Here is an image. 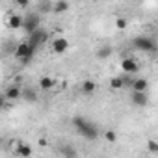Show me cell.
I'll return each instance as SVG.
<instances>
[{
  "label": "cell",
  "instance_id": "e0dca14e",
  "mask_svg": "<svg viewBox=\"0 0 158 158\" xmlns=\"http://www.w3.org/2000/svg\"><path fill=\"white\" fill-rule=\"evenodd\" d=\"M60 151H61V154H63L65 158H76V151H74L71 145H65V147H61Z\"/></svg>",
  "mask_w": 158,
  "mask_h": 158
},
{
  "label": "cell",
  "instance_id": "ffe728a7",
  "mask_svg": "<svg viewBox=\"0 0 158 158\" xmlns=\"http://www.w3.org/2000/svg\"><path fill=\"white\" fill-rule=\"evenodd\" d=\"M104 139L110 141V143L117 141V134H115V130H106V132H104Z\"/></svg>",
  "mask_w": 158,
  "mask_h": 158
},
{
  "label": "cell",
  "instance_id": "ac0fdd59",
  "mask_svg": "<svg viewBox=\"0 0 158 158\" xmlns=\"http://www.w3.org/2000/svg\"><path fill=\"white\" fill-rule=\"evenodd\" d=\"M67 10H69V2H65V0H60V2L54 4V11H56V13H63V11H67Z\"/></svg>",
  "mask_w": 158,
  "mask_h": 158
},
{
  "label": "cell",
  "instance_id": "8fae6325",
  "mask_svg": "<svg viewBox=\"0 0 158 158\" xmlns=\"http://www.w3.org/2000/svg\"><path fill=\"white\" fill-rule=\"evenodd\" d=\"M23 23H24V17L23 15H11L10 21H8V26L11 30H19V28H23Z\"/></svg>",
  "mask_w": 158,
  "mask_h": 158
},
{
  "label": "cell",
  "instance_id": "8992f818",
  "mask_svg": "<svg viewBox=\"0 0 158 158\" xmlns=\"http://www.w3.org/2000/svg\"><path fill=\"white\" fill-rule=\"evenodd\" d=\"M121 69H123L125 74H134V73H138V63H136L134 58H123L121 60Z\"/></svg>",
  "mask_w": 158,
  "mask_h": 158
},
{
  "label": "cell",
  "instance_id": "7402d4cb",
  "mask_svg": "<svg viewBox=\"0 0 158 158\" xmlns=\"http://www.w3.org/2000/svg\"><path fill=\"white\" fill-rule=\"evenodd\" d=\"M115 26H117L119 30H125V28H127V19H123V17H119V19L115 21Z\"/></svg>",
  "mask_w": 158,
  "mask_h": 158
},
{
  "label": "cell",
  "instance_id": "30bf717a",
  "mask_svg": "<svg viewBox=\"0 0 158 158\" xmlns=\"http://www.w3.org/2000/svg\"><path fill=\"white\" fill-rule=\"evenodd\" d=\"M147 89H149V82L145 80V78H136L134 86H132V91H136V93H147Z\"/></svg>",
  "mask_w": 158,
  "mask_h": 158
},
{
  "label": "cell",
  "instance_id": "9c48e42d",
  "mask_svg": "<svg viewBox=\"0 0 158 158\" xmlns=\"http://www.w3.org/2000/svg\"><path fill=\"white\" fill-rule=\"evenodd\" d=\"M4 97L10 99V101H17V99L23 97V89H21L19 86H10V88L6 89V95H4Z\"/></svg>",
  "mask_w": 158,
  "mask_h": 158
},
{
  "label": "cell",
  "instance_id": "3957f363",
  "mask_svg": "<svg viewBox=\"0 0 158 158\" xmlns=\"http://www.w3.org/2000/svg\"><path fill=\"white\" fill-rule=\"evenodd\" d=\"M34 50H35V48H32L28 41H23V43H19L17 48H15V58L23 60V61H30L32 56H34Z\"/></svg>",
  "mask_w": 158,
  "mask_h": 158
},
{
  "label": "cell",
  "instance_id": "5bb4252c",
  "mask_svg": "<svg viewBox=\"0 0 158 158\" xmlns=\"http://www.w3.org/2000/svg\"><path fill=\"white\" fill-rule=\"evenodd\" d=\"M95 89H97V84H95L93 80H86V82L82 84V93H86V95H91Z\"/></svg>",
  "mask_w": 158,
  "mask_h": 158
},
{
  "label": "cell",
  "instance_id": "7a4b0ae2",
  "mask_svg": "<svg viewBox=\"0 0 158 158\" xmlns=\"http://www.w3.org/2000/svg\"><path fill=\"white\" fill-rule=\"evenodd\" d=\"M39 24H41V19H39V15H37V13H28V15H24L23 28H24L30 35H32L34 32L41 30V28H39Z\"/></svg>",
  "mask_w": 158,
  "mask_h": 158
},
{
  "label": "cell",
  "instance_id": "6da1fadb",
  "mask_svg": "<svg viewBox=\"0 0 158 158\" xmlns=\"http://www.w3.org/2000/svg\"><path fill=\"white\" fill-rule=\"evenodd\" d=\"M73 125H74V128L78 130V134L84 136V138H88V139H95V138L99 136L97 127H95L93 123H89L88 119H84V117H74V119H73Z\"/></svg>",
  "mask_w": 158,
  "mask_h": 158
},
{
  "label": "cell",
  "instance_id": "7c38bea8",
  "mask_svg": "<svg viewBox=\"0 0 158 158\" xmlns=\"http://www.w3.org/2000/svg\"><path fill=\"white\" fill-rule=\"evenodd\" d=\"M15 152H17L21 158H30V156H32V147L26 145V143H19V145L15 147Z\"/></svg>",
  "mask_w": 158,
  "mask_h": 158
},
{
  "label": "cell",
  "instance_id": "277c9868",
  "mask_svg": "<svg viewBox=\"0 0 158 158\" xmlns=\"http://www.w3.org/2000/svg\"><path fill=\"white\" fill-rule=\"evenodd\" d=\"M132 43H134V48L143 50V52H154V50H156L154 41H152V39H149V37H136Z\"/></svg>",
  "mask_w": 158,
  "mask_h": 158
},
{
  "label": "cell",
  "instance_id": "9a60e30c",
  "mask_svg": "<svg viewBox=\"0 0 158 158\" xmlns=\"http://www.w3.org/2000/svg\"><path fill=\"white\" fill-rule=\"evenodd\" d=\"M112 52H114V48H112L110 45H104V47H101V48L97 50V58H99V60H102V58H108Z\"/></svg>",
  "mask_w": 158,
  "mask_h": 158
},
{
  "label": "cell",
  "instance_id": "4fadbf2b",
  "mask_svg": "<svg viewBox=\"0 0 158 158\" xmlns=\"http://www.w3.org/2000/svg\"><path fill=\"white\" fill-rule=\"evenodd\" d=\"M110 88L112 89H123L125 88V82H123V76L119 74V76H114L112 80H110Z\"/></svg>",
  "mask_w": 158,
  "mask_h": 158
},
{
  "label": "cell",
  "instance_id": "5b68a950",
  "mask_svg": "<svg viewBox=\"0 0 158 158\" xmlns=\"http://www.w3.org/2000/svg\"><path fill=\"white\" fill-rule=\"evenodd\" d=\"M47 32L45 30H37V32H34L32 35H30V39H28V43H30V47L32 48H37L39 45H43L45 41H47Z\"/></svg>",
  "mask_w": 158,
  "mask_h": 158
},
{
  "label": "cell",
  "instance_id": "d6986e66",
  "mask_svg": "<svg viewBox=\"0 0 158 158\" xmlns=\"http://www.w3.org/2000/svg\"><path fill=\"white\" fill-rule=\"evenodd\" d=\"M23 97H24L28 102H35V101H37V93H35V91H32V89H26V91L23 93Z\"/></svg>",
  "mask_w": 158,
  "mask_h": 158
},
{
  "label": "cell",
  "instance_id": "ba28073f",
  "mask_svg": "<svg viewBox=\"0 0 158 158\" xmlns=\"http://www.w3.org/2000/svg\"><path fill=\"white\" fill-rule=\"evenodd\" d=\"M67 48H69V41H67L65 37H56V39L52 41V50H54L56 54H63Z\"/></svg>",
  "mask_w": 158,
  "mask_h": 158
},
{
  "label": "cell",
  "instance_id": "52a82bcc",
  "mask_svg": "<svg viewBox=\"0 0 158 158\" xmlns=\"http://www.w3.org/2000/svg\"><path fill=\"white\" fill-rule=\"evenodd\" d=\"M130 101H132L134 106L143 108V106L149 104V95H147V93H136V91H132V93H130Z\"/></svg>",
  "mask_w": 158,
  "mask_h": 158
},
{
  "label": "cell",
  "instance_id": "44dd1931",
  "mask_svg": "<svg viewBox=\"0 0 158 158\" xmlns=\"http://www.w3.org/2000/svg\"><path fill=\"white\" fill-rule=\"evenodd\" d=\"M121 76H123L125 88H130V89H132V86H134V80H136V78H132V76H128V74H121Z\"/></svg>",
  "mask_w": 158,
  "mask_h": 158
},
{
  "label": "cell",
  "instance_id": "603a6c76",
  "mask_svg": "<svg viewBox=\"0 0 158 158\" xmlns=\"http://www.w3.org/2000/svg\"><path fill=\"white\" fill-rule=\"evenodd\" d=\"M147 147H149V151H151V152H158V143H156V141L149 139V141H147Z\"/></svg>",
  "mask_w": 158,
  "mask_h": 158
},
{
  "label": "cell",
  "instance_id": "d4e9b609",
  "mask_svg": "<svg viewBox=\"0 0 158 158\" xmlns=\"http://www.w3.org/2000/svg\"><path fill=\"white\" fill-rule=\"evenodd\" d=\"M39 145H41V147H47V139H45V138H41V139H39Z\"/></svg>",
  "mask_w": 158,
  "mask_h": 158
},
{
  "label": "cell",
  "instance_id": "2e32d148",
  "mask_svg": "<svg viewBox=\"0 0 158 158\" xmlns=\"http://www.w3.org/2000/svg\"><path fill=\"white\" fill-rule=\"evenodd\" d=\"M39 88L41 89H52L54 88V80H52V78H48V76H43L41 80H39Z\"/></svg>",
  "mask_w": 158,
  "mask_h": 158
},
{
  "label": "cell",
  "instance_id": "cb8c5ba5",
  "mask_svg": "<svg viewBox=\"0 0 158 158\" xmlns=\"http://www.w3.org/2000/svg\"><path fill=\"white\" fill-rule=\"evenodd\" d=\"M17 4H19L21 8H26V6H28V2H26V0H19V2H17Z\"/></svg>",
  "mask_w": 158,
  "mask_h": 158
}]
</instances>
